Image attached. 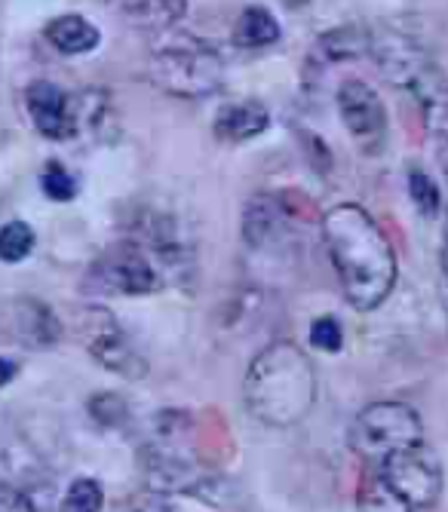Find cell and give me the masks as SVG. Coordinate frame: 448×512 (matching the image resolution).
<instances>
[{"instance_id": "1", "label": "cell", "mask_w": 448, "mask_h": 512, "mask_svg": "<svg viewBox=\"0 0 448 512\" xmlns=\"http://www.w3.org/2000/svg\"><path fill=\"white\" fill-rule=\"evenodd\" d=\"M323 237L350 307H381L396 283V252L381 224L363 206L341 203L326 212Z\"/></svg>"}, {"instance_id": "2", "label": "cell", "mask_w": 448, "mask_h": 512, "mask_svg": "<svg viewBox=\"0 0 448 512\" xmlns=\"http://www.w3.org/2000/svg\"><path fill=\"white\" fill-rule=\"evenodd\" d=\"M243 399L267 427H292L304 421L317 402V375L307 353L292 341L267 344L246 371Z\"/></svg>"}, {"instance_id": "3", "label": "cell", "mask_w": 448, "mask_h": 512, "mask_svg": "<svg viewBox=\"0 0 448 512\" xmlns=\"http://www.w3.org/2000/svg\"><path fill=\"white\" fill-rule=\"evenodd\" d=\"M148 77L169 96L206 99L224 86V59L209 43L182 37L151 53Z\"/></svg>"}, {"instance_id": "4", "label": "cell", "mask_w": 448, "mask_h": 512, "mask_svg": "<svg viewBox=\"0 0 448 512\" xmlns=\"http://www.w3.org/2000/svg\"><path fill=\"white\" fill-rule=\"evenodd\" d=\"M424 445V424L412 405L402 402H375L356 414L350 427V448L366 463H381L399 451Z\"/></svg>"}, {"instance_id": "5", "label": "cell", "mask_w": 448, "mask_h": 512, "mask_svg": "<svg viewBox=\"0 0 448 512\" xmlns=\"http://www.w3.org/2000/svg\"><path fill=\"white\" fill-rule=\"evenodd\" d=\"M77 329H80V338L99 365H105L114 375L126 378V381H142L148 375V362L145 356L132 347V341L126 338V332L117 325V319L105 310V307H96L89 304L80 310V319H77Z\"/></svg>"}, {"instance_id": "6", "label": "cell", "mask_w": 448, "mask_h": 512, "mask_svg": "<svg viewBox=\"0 0 448 512\" xmlns=\"http://www.w3.org/2000/svg\"><path fill=\"white\" fill-rule=\"evenodd\" d=\"M93 279L114 295H154L163 286V276L142 243L111 246L93 264Z\"/></svg>"}, {"instance_id": "7", "label": "cell", "mask_w": 448, "mask_h": 512, "mask_svg": "<svg viewBox=\"0 0 448 512\" xmlns=\"http://www.w3.org/2000/svg\"><path fill=\"white\" fill-rule=\"evenodd\" d=\"M378 473L402 500H409L418 512L430 509L439 500V494H442L439 460L424 445L387 457L378 467Z\"/></svg>"}, {"instance_id": "8", "label": "cell", "mask_w": 448, "mask_h": 512, "mask_svg": "<svg viewBox=\"0 0 448 512\" xmlns=\"http://www.w3.org/2000/svg\"><path fill=\"white\" fill-rule=\"evenodd\" d=\"M0 329L28 350L56 347L62 338L59 316L34 298H13L0 304Z\"/></svg>"}, {"instance_id": "9", "label": "cell", "mask_w": 448, "mask_h": 512, "mask_svg": "<svg viewBox=\"0 0 448 512\" xmlns=\"http://www.w3.org/2000/svg\"><path fill=\"white\" fill-rule=\"evenodd\" d=\"M338 114L347 132L366 145H381L387 132V108L366 80H344L338 89Z\"/></svg>"}, {"instance_id": "10", "label": "cell", "mask_w": 448, "mask_h": 512, "mask_svg": "<svg viewBox=\"0 0 448 512\" xmlns=\"http://www.w3.org/2000/svg\"><path fill=\"white\" fill-rule=\"evenodd\" d=\"M25 108H28V117H31L34 129L40 135L53 138V142L71 138L80 129V123H77V105L68 99L65 89H59L50 80H34L25 89Z\"/></svg>"}, {"instance_id": "11", "label": "cell", "mask_w": 448, "mask_h": 512, "mask_svg": "<svg viewBox=\"0 0 448 512\" xmlns=\"http://www.w3.org/2000/svg\"><path fill=\"white\" fill-rule=\"evenodd\" d=\"M50 500L53 485L34 467H0V512H47Z\"/></svg>"}, {"instance_id": "12", "label": "cell", "mask_w": 448, "mask_h": 512, "mask_svg": "<svg viewBox=\"0 0 448 512\" xmlns=\"http://www.w3.org/2000/svg\"><path fill=\"white\" fill-rule=\"evenodd\" d=\"M267 126H271V114L267 108L255 99L246 102H231L221 105L212 123V132L221 138V142L237 145V142H249V138H258Z\"/></svg>"}, {"instance_id": "13", "label": "cell", "mask_w": 448, "mask_h": 512, "mask_svg": "<svg viewBox=\"0 0 448 512\" xmlns=\"http://www.w3.org/2000/svg\"><path fill=\"white\" fill-rule=\"evenodd\" d=\"M43 34H47V40L56 46L59 53H65V56L93 53L96 46L102 43L99 28L93 22H86L83 16H56Z\"/></svg>"}, {"instance_id": "14", "label": "cell", "mask_w": 448, "mask_h": 512, "mask_svg": "<svg viewBox=\"0 0 448 512\" xmlns=\"http://www.w3.org/2000/svg\"><path fill=\"white\" fill-rule=\"evenodd\" d=\"M120 10L136 28L166 31L185 19L188 0H120Z\"/></svg>"}, {"instance_id": "15", "label": "cell", "mask_w": 448, "mask_h": 512, "mask_svg": "<svg viewBox=\"0 0 448 512\" xmlns=\"http://www.w3.org/2000/svg\"><path fill=\"white\" fill-rule=\"evenodd\" d=\"M280 22L274 19L271 10L264 7H246L234 25V46H240V50H261V46H274L280 40Z\"/></svg>"}, {"instance_id": "16", "label": "cell", "mask_w": 448, "mask_h": 512, "mask_svg": "<svg viewBox=\"0 0 448 512\" xmlns=\"http://www.w3.org/2000/svg\"><path fill=\"white\" fill-rule=\"evenodd\" d=\"M372 50V28L363 25H344L320 37L317 53L326 56L329 62H347L356 56H366Z\"/></svg>"}, {"instance_id": "17", "label": "cell", "mask_w": 448, "mask_h": 512, "mask_svg": "<svg viewBox=\"0 0 448 512\" xmlns=\"http://www.w3.org/2000/svg\"><path fill=\"white\" fill-rule=\"evenodd\" d=\"M418 108H421L424 123H427L433 157H436L442 175L448 178V89H442V92H436V96L424 99Z\"/></svg>"}, {"instance_id": "18", "label": "cell", "mask_w": 448, "mask_h": 512, "mask_svg": "<svg viewBox=\"0 0 448 512\" xmlns=\"http://www.w3.org/2000/svg\"><path fill=\"white\" fill-rule=\"evenodd\" d=\"M356 509L360 512H418L409 500H402L384 479L381 473L366 476L356 494Z\"/></svg>"}, {"instance_id": "19", "label": "cell", "mask_w": 448, "mask_h": 512, "mask_svg": "<svg viewBox=\"0 0 448 512\" xmlns=\"http://www.w3.org/2000/svg\"><path fill=\"white\" fill-rule=\"evenodd\" d=\"M37 237H34V230L31 224L25 221H10L0 227V261L4 264H19L31 255Z\"/></svg>"}, {"instance_id": "20", "label": "cell", "mask_w": 448, "mask_h": 512, "mask_svg": "<svg viewBox=\"0 0 448 512\" xmlns=\"http://www.w3.org/2000/svg\"><path fill=\"white\" fill-rule=\"evenodd\" d=\"M102 503H105V494L96 479H77L65 491L59 512H102Z\"/></svg>"}, {"instance_id": "21", "label": "cell", "mask_w": 448, "mask_h": 512, "mask_svg": "<svg viewBox=\"0 0 448 512\" xmlns=\"http://www.w3.org/2000/svg\"><path fill=\"white\" fill-rule=\"evenodd\" d=\"M409 194H412V203L415 209L424 215V218H436L439 209H442V194L436 188V181L424 172V169H409Z\"/></svg>"}, {"instance_id": "22", "label": "cell", "mask_w": 448, "mask_h": 512, "mask_svg": "<svg viewBox=\"0 0 448 512\" xmlns=\"http://www.w3.org/2000/svg\"><path fill=\"white\" fill-rule=\"evenodd\" d=\"M40 188H43V194H47L50 200H56V203H68L77 194V184H74L71 172L62 163H47V166H43Z\"/></svg>"}, {"instance_id": "23", "label": "cell", "mask_w": 448, "mask_h": 512, "mask_svg": "<svg viewBox=\"0 0 448 512\" xmlns=\"http://www.w3.org/2000/svg\"><path fill=\"white\" fill-rule=\"evenodd\" d=\"M310 344L317 350H326V353H338L341 344H344V332L335 316H320L317 322L310 325Z\"/></svg>"}, {"instance_id": "24", "label": "cell", "mask_w": 448, "mask_h": 512, "mask_svg": "<svg viewBox=\"0 0 448 512\" xmlns=\"http://www.w3.org/2000/svg\"><path fill=\"white\" fill-rule=\"evenodd\" d=\"M439 264H442V283L448 292V218L442 224V246H439Z\"/></svg>"}, {"instance_id": "25", "label": "cell", "mask_w": 448, "mask_h": 512, "mask_svg": "<svg viewBox=\"0 0 448 512\" xmlns=\"http://www.w3.org/2000/svg\"><path fill=\"white\" fill-rule=\"evenodd\" d=\"M16 371H19V365L13 362V359H7V356H0V387H7L13 378H16Z\"/></svg>"}, {"instance_id": "26", "label": "cell", "mask_w": 448, "mask_h": 512, "mask_svg": "<svg viewBox=\"0 0 448 512\" xmlns=\"http://www.w3.org/2000/svg\"><path fill=\"white\" fill-rule=\"evenodd\" d=\"M445 304H448V292H445Z\"/></svg>"}]
</instances>
